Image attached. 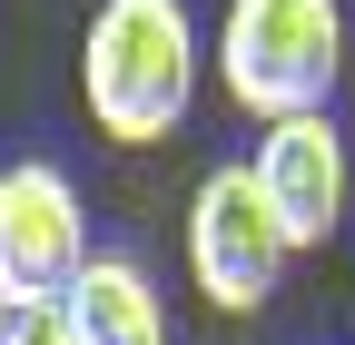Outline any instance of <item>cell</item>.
Wrapping results in <instances>:
<instances>
[{
	"mask_svg": "<svg viewBox=\"0 0 355 345\" xmlns=\"http://www.w3.org/2000/svg\"><path fill=\"white\" fill-rule=\"evenodd\" d=\"M79 99L99 139L158 148L198 99V20L188 0H99L79 39Z\"/></svg>",
	"mask_w": 355,
	"mask_h": 345,
	"instance_id": "6da1fadb",
	"label": "cell"
},
{
	"mask_svg": "<svg viewBox=\"0 0 355 345\" xmlns=\"http://www.w3.org/2000/svg\"><path fill=\"white\" fill-rule=\"evenodd\" d=\"M345 69V10L336 0H227L217 20V79L247 118H316Z\"/></svg>",
	"mask_w": 355,
	"mask_h": 345,
	"instance_id": "7a4b0ae2",
	"label": "cell"
},
{
	"mask_svg": "<svg viewBox=\"0 0 355 345\" xmlns=\"http://www.w3.org/2000/svg\"><path fill=\"white\" fill-rule=\"evenodd\" d=\"M286 256H296V247H286V227H277V207L257 197L247 158L207 168L198 197H188V276H198V296H207L217 316H257L266 296H277Z\"/></svg>",
	"mask_w": 355,
	"mask_h": 345,
	"instance_id": "3957f363",
	"label": "cell"
},
{
	"mask_svg": "<svg viewBox=\"0 0 355 345\" xmlns=\"http://www.w3.org/2000/svg\"><path fill=\"white\" fill-rule=\"evenodd\" d=\"M89 256H99V247H89L79 188L60 178V168H50V158L0 168V296H10V316L60 306Z\"/></svg>",
	"mask_w": 355,
	"mask_h": 345,
	"instance_id": "277c9868",
	"label": "cell"
},
{
	"mask_svg": "<svg viewBox=\"0 0 355 345\" xmlns=\"http://www.w3.org/2000/svg\"><path fill=\"white\" fill-rule=\"evenodd\" d=\"M247 178H257V197L277 207V227H286V247L306 256V247H326L336 227H345V139H336V118L316 109V118H277L257 139V158H247Z\"/></svg>",
	"mask_w": 355,
	"mask_h": 345,
	"instance_id": "5b68a950",
	"label": "cell"
},
{
	"mask_svg": "<svg viewBox=\"0 0 355 345\" xmlns=\"http://www.w3.org/2000/svg\"><path fill=\"white\" fill-rule=\"evenodd\" d=\"M60 326L69 345H168V306L139 256H89L79 286L60 296Z\"/></svg>",
	"mask_w": 355,
	"mask_h": 345,
	"instance_id": "8992f818",
	"label": "cell"
},
{
	"mask_svg": "<svg viewBox=\"0 0 355 345\" xmlns=\"http://www.w3.org/2000/svg\"><path fill=\"white\" fill-rule=\"evenodd\" d=\"M10 345H69L60 306H30V316H10Z\"/></svg>",
	"mask_w": 355,
	"mask_h": 345,
	"instance_id": "52a82bcc",
	"label": "cell"
},
{
	"mask_svg": "<svg viewBox=\"0 0 355 345\" xmlns=\"http://www.w3.org/2000/svg\"><path fill=\"white\" fill-rule=\"evenodd\" d=\"M0 345H10V296H0Z\"/></svg>",
	"mask_w": 355,
	"mask_h": 345,
	"instance_id": "ba28073f",
	"label": "cell"
}]
</instances>
